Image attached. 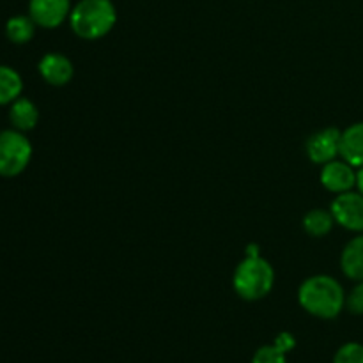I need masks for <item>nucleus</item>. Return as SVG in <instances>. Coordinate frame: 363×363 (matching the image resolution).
Listing matches in <instances>:
<instances>
[{
    "instance_id": "5",
    "label": "nucleus",
    "mask_w": 363,
    "mask_h": 363,
    "mask_svg": "<svg viewBox=\"0 0 363 363\" xmlns=\"http://www.w3.org/2000/svg\"><path fill=\"white\" fill-rule=\"evenodd\" d=\"M330 211L340 227L353 233H363V195L360 191L339 194L333 199Z\"/></svg>"
},
{
    "instance_id": "13",
    "label": "nucleus",
    "mask_w": 363,
    "mask_h": 363,
    "mask_svg": "<svg viewBox=\"0 0 363 363\" xmlns=\"http://www.w3.org/2000/svg\"><path fill=\"white\" fill-rule=\"evenodd\" d=\"M23 91L20 73L9 66H0V105H9L18 99Z\"/></svg>"
},
{
    "instance_id": "2",
    "label": "nucleus",
    "mask_w": 363,
    "mask_h": 363,
    "mask_svg": "<svg viewBox=\"0 0 363 363\" xmlns=\"http://www.w3.org/2000/svg\"><path fill=\"white\" fill-rule=\"evenodd\" d=\"M117 21V11L112 0H80L71 9L69 25L74 34L87 41L101 39Z\"/></svg>"
},
{
    "instance_id": "15",
    "label": "nucleus",
    "mask_w": 363,
    "mask_h": 363,
    "mask_svg": "<svg viewBox=\"0 0 363 363\" xmlns=\"http://www.w3.org/2000/svg\"><path fill=\"white\" fill-rule=\"evenodd\" d=\"M335 218H333L332 211H326V209H312L307 215L303 216V229L308 236L314 238H323L332 230Z\"/></svg>"
},
{
    "instance_id": "12",
    "label": "nucleus",
    "mask_w": 363,
    "mask_h": 363,
    "mask_svg": "<svg viewBox=\"0 0 363 363\" xmlns=\"http://www.w3.org/2000/svg\"><path fill=\"white\" fill-rule=\"evenodd\" d=\"M9 121L18 131H30L34 130L39 121V110L30 99L18 98L11 103Z\"/></svg>"
},
{
    "instance_id": "6",
    "label": "nucleus",
    "mask_w": 363,
    "mask_h": 363,
    "mask_svg": "<svg viewBox=\"0 0 363 363\" xmlns=\"http://www.w3.org/2000/svg\"><path fill=\"white\" fill-rule=\"evenodd\" d=\"M71 0H30L28 16L38 27L57 28L69 18Z\"/></svg>"
},
{
    "instance_id": "7",
    "label": "nucleus",
    "mask_w": 363,
    "mask_h": 363,
    "mask_svg": "<svg viewBox=\"0 0 363 363\" xmlns=\"http://www.w3.org/2000/svg\"><path fill=\"white\" fill-rule=\"evenodd\" d=\"M340 137L342 131L337 128H325L308 137L307 140V156L314 163L325 165L340 155Z\"/></svg>"
},
{
    "instance_id": "21",
    "label": "nucleus",
    "mask_w": 363,
    "mask_h": 363,
    "mask_svg": "<svg viewBox=\"0 0 363 363\" xmlns=\"http://www.w3.org/2000/svg\"><path fill=\"white\" fill-rule=\"evenodd\" d=\"M247 255H250V257H252V255H259V247H257V245H254V247H252V245H250V247H248V250H247Z\"/></svg>"
},
{
    "instance_id": "9",
    "label": "nucleus",
    "mask_w": 363,
    "mask_h": 363,
    "mask_svg": "<svg viewBox=\"0 0 363 363\" xmlns=\"http://www.w3.org/2000/svg\"><path fill=\"white\" fill-rule=\"evenodd\" d=\"M39 74L43 80L55 87H62V85L69 84L71 78L74 74L73 62L67 59L62 53H46L41 60H39Z\"/></svg>"
},
{
    "instance_id": "1",
    "label": "nucleus",
    "mask_w": 363,
    "mask_h": 363,
    "mask_svg": "<svg viewBox=\"0 0 363 363\" xmlns=\"http://www.w3.org/2000/svg\"><path fill=\"white\" fill-rule=\"evenodd\" d=\"M298 301L314 318L335 319L346 307V294L333 277L314 275L300 286Z\"/></svg>"
},
{
    "instance_id": "4",
    "label": "nucleus",
    "mask_w": 363,
    "mask_h": 363,
    "mask_svg": "<svg viewBox=\"0 0 363 363\" xmlns=\"http://www.w3.org/2000/svg\"><path fill=\"white\" fill-rule=\"evenodd\" d=\"M32 158V144L23 131H0V176L14 177L23 172Z\"/></svg>"
},
{
    "instance_id": "18",
    "label": "nucleus",
    "mask_w": 363,
    "mask_h": 363,
    "mask_svg": "<svg viewBox=\"0 0 363 363\" xmlns=\"http://www.w3.org/2000/svg\"><path fill=\"white\" fill-rule=\"evenodd\" d=\"M346 307L351 314L363 315V280H360L346 296Z\"/></svg>"
},
{
    "instance_id": "16",
    "label": "nucleus",
    "mask_w": 363,
    "mask_h": 363,
    "mask_svg": "<svg viewBox=\"0 0 363 363\" xmlns=\"http://www.w3.org/2000/svg\"><path fill=\"white\" fill-rule=\"evenodd\" d=\"M333 363H363V344H344L333 357Z\"/></svg>"
},
{
    "instance_id": "3",
    "label": "nucleus",
    "mask_w": 363,
    "mask_h": 363,
    "mask_svg": "<svg viewBox=\"0 0 363 363\" xmlns=\"http://www.w3.org/2000/svg\"><path fill=\"white\" fill-rule=\"evenodd\" d=\"M275 284V272L272 264L261 255H247L238 264L233 277L234 291L247 301H257L268 296Z\"/></svg>"
},
{
    "instance_id": "17",
    "label": "nucleus",
    "mask_w": 363,
    "mask_h": 363,
    "mask_svg": "<svg viewBox=\"0 0 363 363\" xmlns=\"http://www.w3.org/2000/svg\"><path fill=\"white\" fill-rule=\"evenodd\" d=\"M252 363H287L286 353L280 351L275 344L272 346H262L255 351Z\"/></svg>"
},
{
    "instance_id": "19",
    "label": "nucleus",
    "mask_w": 363,
    "mask_h": 363,
    "mask_svg": "<svg viewBox=\"0 0 363 363\" xmlns=\"http://www.w3.org/2000/svg\"><path fill=\"white\" fill-rule=\"evenodd\" d=\"M273 344H275L280 351H284V353H289V351L296 346V340H294V337L291 335V333L282 332L279 337H277Z\"/></svg>"
},
{
    "instance_id": "20",
    "label": "nucleus",
    "mask_w": 363,
    "mask_h": 363,
    "mask_svg": "<svg viewBox=\"0 0 363 363\" xmlns=\"http://www.w3.org/2000/svg\"><path fill=\"white\" fill-rule=\"evenodd\" d=\"M357 188H358V191L363 195V167H360V170L357 172Z\"/></svg>"
},
{
    "instance_id": "8",
    "label": "nucleus",
    "mask_w": 363,
    "mask_h": 363,
    "mask_svg": "<svg viewBox=\"0 0 363 363\" xmlns=\"http://www.w3.org/2000/svg\"><path fill=\"white\" fill-rule=\"evenodd\" d=\"M321 184L332 194H346L357 186L354 167L346 160H332L321 170Z\"/></svg>"
},
{
    "instance_id": "11",
    "label": "nucleus",
    "mask_w": 363,
    "mask_h": 363,
    "mask_svg": "<svg viewBox=\"0 0 363 363\" xmlns=\"http://www.w3.org/2000/svg\"><path fill=\"white\" fill-rule=\"evenodd\" d=\"M340 268L347 279L357 280V282L363 280V234L353 238L344 247L342 255H340Z\"/></svg>"
},
{
    "instance_id": "10",
    "label": "nucleus",
    "mask_w": 363,
    "mask_h": 363,
    "mask_svg": "<svg viewBox=\"0 0 363 363\" xmlns=\"http://www.w3.org/2000/svg\"><path fill=\"white\" fill-rule=\"evenodd\" d=\"M340 156L350 165L363 167V123H354L342 131Z\"/></svg>"
},
{
    "instance_id": "14",
    "label": "nucleus",
    "mask_w": 363,
    "mask_h": 363,
    "mask_svg": "<svg viewBox=\"0 0 363 363\" xmlns=\"http://www.w3.org/2000/svg\"><path fill=\"white\" fill-rule=\"evenodd\" d=\"M35 21L30 16H25V14H18L7 20L6 23V35L11 43L14 45H25V43L30 41L35 34Z\"/></svg>"
}]
</instances>
